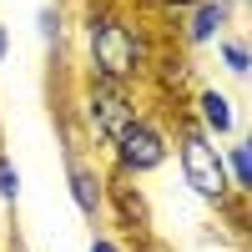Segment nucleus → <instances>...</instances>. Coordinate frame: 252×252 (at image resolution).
Masks as SVG:
<instances>
[{
    "instance_id": "obj_8",
    "label": "nucleus",
    "mask_w": 252,
    "mask_h": 252,
    "mask_svg": "<svg viewBox=\"0 0 252 252\" xmlns=\"http://www.w3.org/2000/svg\"><path fill=\"white\" fill-rule=\"evenodd\" d=\"M222 166H227V182H232V192L247 197V192H252V141L237 136L232 146H222Z\"/></svg>"
},
{
    "instance_id": "obj_14",
    "label": "nucleus",
    "mask_w": 252,
    "mask_h": 252,
    "mask_svg": "<svg viewBox=\"0 0 252 252\" xmlns=\"http://www.w3.org/2000/svg\"><path fill=\"white\" fill-rule=\"evenodd\" d=\"M131 252H166V247H161L157 237H146V242H131Z\"/></svg>"
},
{
    "instance_id": "obj_5",
    "label": "nucleus",
    "mask_w": 252,
    "mask_h": 252,
    "mask_svg": "<svg viewBox=\"0 0 252 252\" xmlns=\"http://www.w3.org/2000/svg\"><path fill=\"white\" fill-rule=\"evenodd\" d=\"M66 192H71V207L86 222H106V192H111V177L96 157H86L81 146L71 141L66 146Z\"/></svg>"
},
{
    "instance_id": "obj_9",
    "label": "nucleus",
    "mask_w": 252,
    "mask_h": 252,
    "mask_svg": "<svg viewBox=\"0 0 252 252\" xmlns=\"http://www.w3.org/2000/svg\"><path fill=\"white\" fill-rule=\"evenodd\" d=\"M217 61H222V71L232 76V81H242L247 76V35H237V31L222 35L217 40Z\"/></svg>"
},
{
    "instance_id": "obj_13",
    "label": "nucleus",
    "mask_w": 252,
    "mask_h": 252,
    "mask_svg": "<svg viewBox=\"0 0 252 252\" xmlns=\"http://www.w3.org/2000/svg\"><path fill=\"white\" fill-rule=\"evenodd\" d=\"M152 5H157V15H166V20H177V15H187V10H192L197 0H152Z\"/></svg>"
},
{
    "instance_id": "obj_3",
    "label": "nucleus",
    "mask_w": 252,
    "mask_h": 252,
    "mask_svg": "<svg viewBox=\"0 0 252 252\" xmlns=\"http://www.w3.org/2000/svg\"><path fill=\"white\" fill-rule=\"evenodd\" d=\"M106 161H111L106 177H116V182H141V177L161 172V166L172 161V126H166V116L152 111V106L136 111L106 141Z\"/></svg>"
},
{
    "instance_id": "obj_10",
    "label": "nucleus",
    "mask_w": 252,
    "mask_h": 252,
    "mask_svg": "<svg viewBox=\"0 0 252 252\" xmlns=\"http://www.w3.org/2000/svg\"><path fill=\"white\" fill-rule=\"evenodd\" d=\"M35 31H40V40H46V46L56 51L61 40H66V10H61L56 0H46V5L35 10Z\"/></svg>"
},
{
    "instance_id": "obj_6",
    "label": "nucleus",
    "mask_w": 252,
    "mask_h": 252,
    "mask_svg": "<svg viewBox=\"0 0 252 252\" xmlns=\"http://www.w3.org/2000/svg\"><path fill=\"white\" fill-rule=\"evenodd\" d=\"M232 0H197L187 15H177V40L182 51H202V46H217L222 35H232Z\"/></svg>"
},
{
    "instance_id": "obj_2",
    "label": "nucleus",
    "mask_w": 252,
    "mask_h": 252,
    "mask_svg": "<svg viewBox=\"0 0 252 252\" xmlns=\"http://www.w3.org/2000/svg\"><path fill=\"white\" fill-rule=\"evenodd\" d=\"M161 116H166V126H172V157H177L182 182L192 187V197H202L207 207H217V212H222L227 202H237L232 182H227V166H222V146L187 116L182 101L161 106Z\"/></svg>"
},
{
    "instance_id": "obj_15",
    "label": "nucleus",
    "mask_w": 252,
    "mask_h": 252,
    "mask_svg": "<svg viewBox=\"0 0 252 252\" xmlns=\"http://www.w3.org/2000/svg\"><path fill=\"white\" fill-rule=\"evenodd\" d=\"M5 61H10V31L0 26V66H5Z\"/></svg>"
},
{
    "instance_id": "obj_16",
    "label": "nucleus",
    "mask_w": 252,
    "mask_h": 252,
    "mask_svg": "<svg viewBox=\"0 0 252 252\" xmlns=\"http://www.w3.org/2000/svg\"><path fill=\"white\" fill-rule=\"evenodd\" d=\"M10 252H26V247H20V242H15V237H10Z\"/></svg>"
},
{
    "instance_id": "obj_7",
    "label": "nucleus",
    "mask_w": 252,
    "mask_h": 252,
    "mask_svg": "<svg viewBox=\"0 0 252 252\" xmlns=\"http://www.w3.org/2000/svg\"><path fill=\"white\" fill-rule=\"evenodd\" d=\"M182 106H187V116H192V121H197L212 141H222V136H232V131H237L232 96H227V91H217V86H197L192 96L182 101Z\"/></svg>"
},
{
    "instance_id": "obj_12",
    "label": "nucleus",
    "mask_w": 252,
    "mask_h": 252,
    "mask_svg": "<svg viewBox=\"0 0 252 252\" xmlns=\"http://www.w3.org/2000/svg\"><path fill=\"white\" fill-rule=\"evenodd\" d=\"M86 252H131V247H126V242H121V237H116V232H96V237H91V247H86Z\"/></svg>"
},
{
    "instance_id": "obj_4",
    "label": "nucleus",
    "mask_w": 252,
    "mask_h": 252,
    "mask_svg": "<svg viewBox=\"0 0 252 252\" xmlns=\"http://www.w3.org/2000/svg\"><path fill=\"white\" fill-rule=\"evenodd\" d=\"M136 111H146L141 91H126V86H111V81H91L81 76V91H76V116H81V131H86L96 146H106Z\"/></svg>"
},
{
    "instance_id": "obj_11",
    "label": "nucleus",
    "mask_w": 252,
    "mask_h": 252,
    "mask_svg": "<svg viewBox=\"0 0 252 252\" xmlns=\"http://www.w3.org/2000/svg\"><path fill=\"white\" fill-rule=\"evenodd\" d=\"M20 202V166L10 161V152H0V207Z\"/></svg>"
},
{
    "instance_id": "obj_1",
    "label": "nucleus",
    "mask_w": 252,
    "mask_h": 252,
    "mask_svg": "<svg viewBox=\"0 0 252 252\" xmlns=\"http://www.w3.org/2000/svg\"><path fill=\"white\" fill-rule=\"evenodd\" d=\"M81 46H86V76L111 86L141 91L157 66V31L141 26L131 0H86L81 10Z\"/></svg>"
}]
</instances>
